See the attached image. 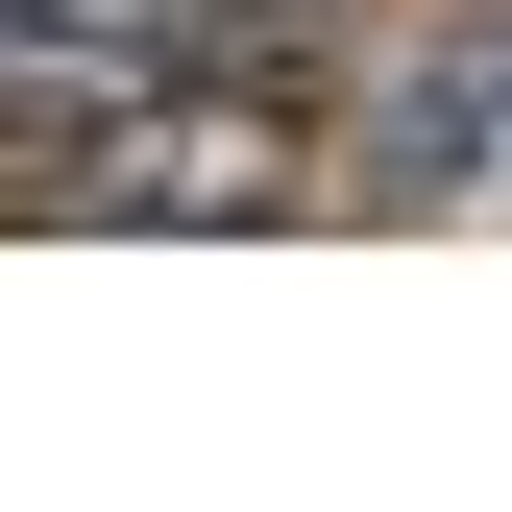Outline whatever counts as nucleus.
I'll return each mask as SVG.
<instances>
[{"mask_svg": "<svg viewBox=\"0 0 512 512\" xmlns=\"http://www.w3.org/2000/svg\"><path fill=\"white\" fill-rule=\"evenodd\" d=\"M74 196H98V220H269V196H293V122H244V98H171V122H122Z\"/></svg>", "mask_w": 512, "mask_h": 512, "instance_id": "nucleus-1", "label": "nucleus"}]
</instances>
